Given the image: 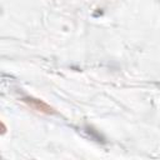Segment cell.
I'll list each match as a JSON object with an SVG mask.
<instances>
[{
	"instance_id": "obj_1",
	"label": "cell",
	"mask_w": 160,
	"mask_h": 160,
	"mask_svg": "<svg viewBox=\"0 0 160 160\" xmlns=\"http://www.w3.org/2000/svg\"><path fill=\"white\" fill-rule=\"evenodd\" d=\"M22 101L25 104L29 105V108H31L32 110H36L39 112H44V114H51V108L49 105H46L44 101L39 100V99H34V98H24Z\"/></svg>"
}]
</instances>
